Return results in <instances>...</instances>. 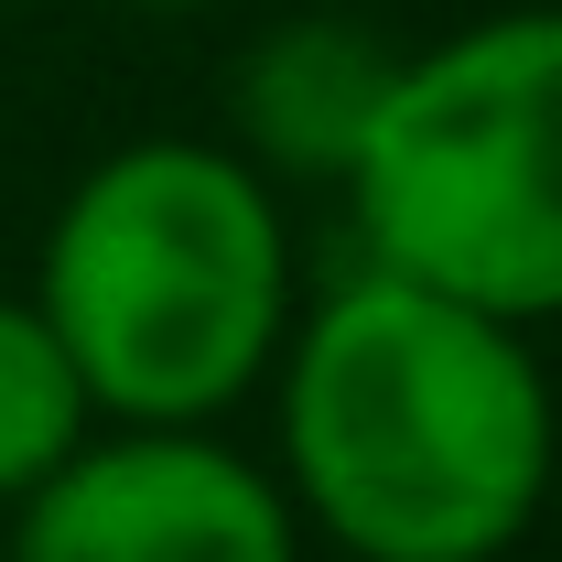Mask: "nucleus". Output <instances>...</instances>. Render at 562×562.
<instances>
[{
    "label": "nucleus",
    "instance_id": "20e7f679",
    "mask_svg": "<svg viewBox=\"0 0 562 562\" xmlns=\"http://www.w3.org/2000/svg\"><path fill=\"white\" fill-rule=\"evenodd\" d=\"M11 562H303V519L271 465L206 422H98L11 497Z\"/></svg>",
    "mask_w": 562,
    "mask_h": 562
},
{
    "label": "nucleus",
    "instance_id": "39448f33",
    "mask_svg": "<svg viewBox=\"0 0 562 562\" xmlns=\"http://www.w3.org/2000/svg\"><path fill=\"white\" fill-rule=\"evenodd\" d=\"M390 44H368L357 22L336 11H314V22H281L249 44V66H238V140H249V162L260 173H303V184H347L357 140H368V109H379V87H390Z\"/></svg>",
    "mask_w": 562,
    "mask_h": 562
},
{
    "label": "nucleus",
    "instance_id": "6e6552de",
    "mask_svg": "<svg viewBox=\"0 0 562 562\" xmlns=\"http://www.w3.org/2000/svg\"><path fill=\"white\" fill-rule=\"evenodd\" d=\"M0 562H11V508H0Z\"/></svg>",
    "mask_w": 562,
    "mask_h": 562
},
{
    "label": "nucleus",
    "instance_id": "f257e3e1",
    "mask_svg": "<svg viewBox=\"0 0 562 562\" xmlns=\"http://www.w3.org/2000/svg\"><path fill=\"white\" fill-rule=\"evenodd\" d=\"M281 497L347 562H497L552 497V379L530 325L432 281H336L281 336Z\"/></svg>",
    "mask_w": 562,
    "mask_h": 562
},
{
    "label": "nucleus",
    "instance_id": "7ed1b4c3",
    "mask_svg": "<svg viewBox=\"0 0 562 562\" xmlns=\"http://www.w3.org/2000/svg\"><path fill=\"white\" fill-rule=\"evenodd\" d=\"M368 260L476 314H562V11H487L390 66L347 162Z\"/></svg>",
    "mask_w": 562,
    "mask_h": 562
},
{
    "label": "nucleus",
    "instance_id": "f03ea898",
    "mask_svg": "<svg viewBox=\"0 0 562 562\" xmlns=\"http://www.w3.org/2000/svg\"><path fill=\"white\" fill-rule=\"evenodd\" d=\"M33 303L87 368L98 422H216L292 336V216L227 140H120L44 227Z\"/></svg>",
    "mask_w": 562,
    "mask_h": 562
},
{
    "label": "nucleus",
    "instance_id": "423d86ee",
    "mask_svg": "<svg viewBox=\"0 0 562 562\" xmlns=\"http://www.w3.org/2000/svg\"><path fill=\"white\" fill-rule=\"evenodd\" d=\"M87 432H98V401H87V368L66 357L55 314L33 292H0V508L33 497Z\"/></svg>",
    "mask_w": 562,
    "mask_h": 562
},
{
    "label": "nucleus",
    "instance_id": "0eeeda50",
    "mask_svg": "<svg viewBox=\"0 0 562 562\" xmlns=\"http://www.w3.org/2000/svg\"><path fill=\"white\" fill-rule=\"evenodd\" d=\"M120 11H206V0H120Z\"/></svg>",
    "mask_w": 562,
    "mask_h": 562
}]
</instances>
